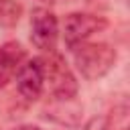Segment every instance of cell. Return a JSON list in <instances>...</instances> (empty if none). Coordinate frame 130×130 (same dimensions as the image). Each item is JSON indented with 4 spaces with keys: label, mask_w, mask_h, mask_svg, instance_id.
<instances>
[{
    "label": "cell",
    "mask_w": 130,
    "mask_h": 130,
    "mask_svg": "<svg viewBox=\"0 0 130 130\" xmlns=\"http://www.w3.org/2000/svg\"><path fill=\"white\" fill-rule=\"evenodd\" d=\"M79 73L85 79L104 77L116 63V49L108 43H77L69 47Z\"/></svg>",
    "instance_id": "obj_1"
},
{
    "label": "cell",
    "mask_w": 130,
    "mask_h": 130,
    "mask_svg": "<svg viewBox=\"0 0 130 130\" xmlns=\"http://www.w3.org/2000/svg\"><path fill=\"white\" fill-rule=\"evenodd\" d=\"M43 65V87H47L53 98L57 100H73L77 93V81L73 77V73L69 71L67 63L63 61V57L49 53L47 59H41Z\"/></svg>",
    "instance_id": "obj_2"
},
{
    "label": "cell",
    "mask_w": 130,
    "mask_h": 130,
    "mask_svg": "<svg viewBox=\"0 0 130 130\" xmlns=\"http://www.w3.org/2000/svg\"><path fill=\"white\" fill-rule=\"evenodd\" d=\"M106 24H108V20L104 16L89 14V12H71L63 20V39H65L67 47H73L77 43L87 41L91 35L104 30Z\"/></svg>",
    "instance_id": "obj_3"
},
{
    "label": "cell",
    "mask_w": 130,
    "mask_h": 130,
    "mask_svg": "<svg viewBox=\"0 0 130 130\" xmlns=\"http://www.w3.org/2000/svg\"><path fill=\"white\" fill-rule=\"evenodd\" d=\"M30 41L37 49L53 53L59 41V22L49 8H35L30 16Z\"/></svg>",
    "instance_id": "obj_4"
},
{
    "label": "cell",
    "mask_w": 130,
    "mask_h": 130,
    "mask_svg": "<svg viewBox=\"0 0 130 130\" xmlns=\"http://www.w3.org/2000/svg\"><path fill=\"white\" fill-rule=\"evenodd\" d=\"M14 77H16L18 93L28 102H35L45 89L43 87V65H41V59H30V61L24 59Z\"/></svg>",
    "instance_id": "obj_5"
},
{
    "label": "cell",
    "mask_w": 130,
    "mask_h": 130,
    "mask_svg": "<svg viewBox=\"0 0 130 130\" xmlns=\"http://www.w3.org/2000/svg\"><path fill=\"white\" fill-rule=\"evenodd\" d=\"M24 59H26V53H24L22 45H18L14 41L0 45V87H4L8 81H12V77L16 75V71Z\"/></svg>",
    "instance_id": "obj_6"
},
{
    "label": "cell",
    "mask_w": 130,
    "mask_h": 130,
    "mask_svg": "<svg viewBox=\"0 0 130 130\" xmlns=\"http://www.w3.org/2000/svg\"><path fill=\"white\" fill-rule=\"evenodd\" d=\"M22 6L16 0H0V26H14L20 20Z\"/></svg>",
    "instance_id": "obj_7"
},
{
    "label": "cell",
    "mask_w": 130,
    "mask_h": 130,
    "mask_svg": "<svg viewBox=\"0 0 130 130\" xmlns=\"http://www.w3.org/2000/svg\"><path fill=\"white\" fill-rule=\"evenodd\" d=\"M12 130H41V128L39 126H32V124H24V126H16Z\"/></svg>",
    "instance_id": "obj_8"
}]
</instances>
